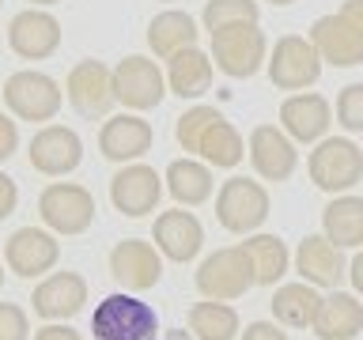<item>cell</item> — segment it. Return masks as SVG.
Listing matches in <instances>:
<instances>
[{"label":"cell","mask_w":363,"mask_h":340,"mask_svg":"<svg viewBox=\"0 0 363 340\" xmlns=\"http://www.w3.org/2000/svg\"><path fill=\"white\" fill-rule=\"evenodd\" d=\"M306 170H311V181L318 189L340 197L363 181V152L348 136H325L306 159Z\"/></svg>","instance_id":"3"},{"label":"cell","mask_w":363,"mask_h":340,"mask_svg":"<svg viewBox=\"0 0 363 340\" xmlns=\"http://www.w3.org/2000/svg\"><path fill=\"white\" fill-rule=\"evenodd\" d=\"M329 125H333V106L322 95H314V91H299V95H288L280 102V129L295 144L325 140Z\"/></svg>","instance_id":"17"},{"label":"cell","mask_w":363,"mask_h":340,"mask_svg":"<svg viewBox=\"0 0 363 340\" xmlns=\"http://www.w3.org/2000/svg\"><path fill=\"white\" fill-rule=\"evenodd\" d=\"M337 125L345 132H363V84H348L337 95Z\"/></svg>","instance_id":"34"},{"label":"cell","mask_w":363,"mask_h":340,"mask_svg":"<svg viewBox=\"0 0 363 340\" xmlns=\"http://www.w3.org/2000/svg\"><path fill=\"white\" fill-rule=\"evenodd\" d=\"M38 215L53 234H84L95 223V197L76 181H53L38 197Z\"/></svg>","instance_id":"8"},{"label":"cell","mask_w":363,"mask_h":340,"mask_svg":"<svg viewBox=\"0 0 363 340\" xmlns=\"http://www.w3.org/2000/svg\"><path fill=\"white\" fill-rule=\"evenodd\" d=\"M269 61V42L257 23H231L212 30V64L231 79L257 76Z\"/></svg>","instance_id":"2"},{"label":"cell","mask_w":363,"mask_h":340,"mask_svg":"<svg viewBox=\"0 0 363 340\" xmlns=\"http://www.w3.org/2000/svg\"><path fill=\"white\" fill-rule=\"evenodd\" d=\"M34 340H84V336H79L68 322H45L38 333H34Z\"/></svg>","instance_id":"39"},{"label":"cell","mask_w":363,"mask_h":340,"mask_svg":"<svg viewBox=\"0 0 363 340\" xmlns=\"http://www.w3.org/2000/svg\"><path fill=\"white\" fill-rule=\"evenodd\" d=\"M163 197V178L155 174V166L147 163H125L118 174L110 178V200L113 208L129 220H144L159 208Z\"/></svg>","instance_id":"10"},{"label":"cell","mask_w":363,"mask_h":340,"mask_svg":"<svg viewBox=\"0 0 363 340\" xmlns=\"http://www.w3.org/2000/svg\"><path fill=\"white\" fill-rule=\"evenodd\" d=\"M163 181H167V193L182 204V208H197V204H204L216 189L208 163H197V159H189V155L174 159V163L167 166Z\"/></svg>","instance_id":"26"},{"label":"cell","mask_w":363,"mask_h":340,"mask_svg":"<svg viewBox=\"0 0 363 340\" xmlns=\"http://www.w3.org/2000/svg\"><path fill=\"white\" fill-rule=\"evenodd\" d=\"M254 265H250L246 249L242 246H223L208 254L197 268V291L204 299H216V302H231V299H242V295L254 288Z\"/></svg>","instance_id":"5"},{"label":"cell","mask_w":363,"mask_h":340,"mask_svg":"<svg viewBox=\"0 0 363 340\" xmlns=\"http://www.w3.org/2000/svg\"><path fill=\"white\" fill-rule=\"evenodd\" d=\"M34 314L42 322H68L84 310L87 302V280L79 272H53L34 288Z\"/></svg>","instance_id":"21"},{"label":"cell","mask_w":363,"mask_h":340,"mask_svg":"<svg viewBox=\"0 0 363 340\" xmlns=\"http://www.w3.org/2000/svg\"><path fill=\"white\" fill-rule=\"evenodd\" d=\"M61 84L45 72H34V68H23V72H11L4 79V106L16 113L19 121H53L57 110H61Z\"/></svg>","instance_id":"7"},{"label":"cell","mask_w":363,"mask_h":340,"mask_svg":"<svg viewBox=\"0 0 363 340\" xmlns=\"http://www.w3.org/2000/svg\"><path fill=\"white\" fill-rule=\"evenodd\" d=\"M257 19H261L257 0H208L201 11V23L208 34L220 27H231V23H257Z\"/></svg>","instance_id":"32"},{"label":"cell","mask_w":363,"mask_h":340,"mask_svg":"<svg viewBox=\"0 0 363 340\" xmlns=\"http://www.w3.org/2000/svg\"><path fill=\"white\" fill-rule=\"evenodd\" d=\"M250 166L257 170V178L265 181H288L299 166V152H295V140L280 125H257L250 132Z\"/></svg>","instance_id":"15"},{"label":"cell","mask_w":363,"mask_h":340,"mask_svg":"<svg viewBox=\"0 0 363 340\" xmlns=\"http://www.w3.org/2000/svg\"><path fill=\"white\" fill-rule=\"evenodd\" d=\"M189 333L197 340H235L242 333V322H238L235 306L204 299L189 306Z\"/></svg>","instance_id":"30"},{"label":"cell","mask_w":363,"mask_h":340,"mask_svg":"<svg viewBox=\"0 0 363 340\" xmlns=\"http://www.w3.org/2000/svg\"><path fill=\"white\" fill-rule=\"evenodd\" d=\"M340 16H345L352 27L363 34V0H345V4H340Z\"/></svg>","instance_id":"40"},{"label":"cell","mask_w":363,"mask_h":340,"mask_svg":"<svg viewBox=\"0 0 363 340\" xmlns=\"http://www.w3.org/2000/svg\"><path fill=\"white\" fill-rule=\"evenodd\" d=\"M197 23H193V16H186V11L170 8V11H159V16L147 23V45H152L155 57H163V61H170L174 53L182 50H193L197 45Z\"/></svg>","instance_id":"25"},{"label":"cell","mask_w":363,"mask_h":340,"mask_svg":"<svg viewBox=\"0 0 363 340\" xmlns=\"http://www.w3.org/2000/svg\"><path fill=\"white\" fill-rule=\"evenodd\" d=\"M0 288H4V265H0Z\"/></svg>","instance_id":"44"},{"label":"cell","mask_w":363,"mask_h":340,"mask_svg":"<svg viewBox=\"0 0 363 340\" xmlns=\"http://www.w3.org/2000/svg\"><path fill=\"white\" fill-rule=\"evenodd\" d=\"M208 166H220V170H231L246 159V144H242V132L235 129L227 118H220L212 125L208 132H204L201 140V152H197Z\"/></svg>","instance_id":"31"},{"label":"cell","mask_w":363,"mask_h":340,"mask_svg":"<svg viewBox=\"0 0 363 340\" xmlns=\"http://www.w3.org/2000/svg\"><path fill=\"white\" fill-rule=\"evenodd\" d=\"M16 147H19V125L8 113H0V163H8L16 155Z\"/></svg>","instance_id":"36"},{"label":"cell","mask_w":363,"mask_h":340,"mask_svg":"<svg viewBox=\"0 0 363 340\" xmlns=\"http://www.w3.org/2000/svg\"><path fill=\"white\" fill-rule=\"evenodd\" d=\"M216 220L231 234H254L269 220V189L254 178H227L216 193Z\"/></svg>","instance_id":"4"},{"label":"cell","mask_w":363,"mask_h":340,"mask_svg":"<svg viewBox=\"0 0 363 340\" xmlns=\"http://www.w3.org/2000/svg\"><path fill=\"white\" fill-rule=\"evenodd\" d=\"M311 42H314V50L322 53V61L333 64V68H356V64H363V34L352 27L340 11L314 19Z\"/></svg>","instance_id":"22"},{"label":"cell","mask_w":363,"mask_h":340,"mask_svg":"<svg viewBox=\"0 0 363 340\" xmlns=\"http://www.w3.org/2000/svg\"><path fill=\"white\" fill-rule=\"evenodd\" d=\"M167 87L178 98H201L212 87V53H201L197 45L174 53L167 61Z\"/></svg>","instance_id":"28"},{"label":"cell","mask_w":363,"mask_h":340,"mask_svg":"<svg viewBox=\"0 0 363 340\" xmlns=\"http://www.w3.org/2000/svg\"><path fill=\"white\" fill-rule=\"evenodd\" d=\"M272 317L288 329H314V317L322 310V295L314 283H280L272 295Z\"/></svg>","instance_id":"27"},{"label":"cell","mask_w":363,"mask_h":340,"mask_svg":"<svg viewBox=\"0 0 363 340\" xmlns=\"http://www.w3.org/2000/svg\"><path fill=\"white\" fill-rule=\"evenodd\" d=\"M57 261H61V246H57V238L50 231H42V227H19V231L4 242V265L23 280L45 276Z\"/></svg>","instance_id":"14"},{"label":"cell","mask_w":363,"mask_h":340,"mask_svg":"<svg viewBox=\"0 0 363 340\" xmlns=\"http://www.w3.org/2000/svg\"><path fill=\"white\" fill-rule=\"evenodd\" d=\"M152 140H155V129L147 125L140 113H118L102 125L99 132V152L110 159V163H136L140 155L152 152Z\"/></svg>","instance_id":"20"},{"label":"cell","mask_w":363,"mask_h":340,"mask_svg":"<svg viewBox=\"0 0 363 340\" xmlns=\"http://www.w3.org/2000/svg\"><path fill=\"white\" fill-rule=\"evenodd\" d=\"M65 95H68V102H72V110L84 113V118H102V113H110V106L118 102L113 68H106L102 61L72 64V72H68V79H65Z\"/></svg>","instance_id":"12"},{"label":"cell","mask_w":363,"mask_h":340,"mask_svg":"<svg viewBox=\"0 0 363 340\" xmlns=\"http://www.w3.org/2000/svg\"><path fill=\"white\" fill-rule=\"evenodd\" d=\"M113 91H118V102L125 110H155L159 102L167 98V76L159 72V64L152 57H125V61L113 64Z\"/></svg>","instance_id":"9"},{"label":"cell","mask_w":363,"mask_h":340,"mask_svg":"<svg viewBox=\"0 0 363 340\" xmlns=\"http://www.w3.org/2000/svg\"><path fill=\"white\" fill-rule=\"evenodd\" d=\"M30 166L45 178H65L84 163V140L65 129V125H42L38 132L30 136Z\"/></svg>","instance_id":"11"},{"label":"cell","mask_w":363,"mask_h":340,"mask_svg":"<svg viewBox=\"0 0 363 340\" xmlns=\"http://www.w3.org/2000/svg\"><path fill=\"white\" fill-rule=\"evenodd\" d=\"M0 4H4V0H0Z\"/></svg>","instance_id":"45"},{"label":"cell","mask_w":363,"mask_h":340,"mask_svg":"<svg viewBox=\"0 0 363 340\" xmlns=\"http://www.w3.org/2000/svg\"><path fill=\"white\" fill-rule=\"evenodd\" d=\"M34 8H50V4H61V0H30Z\"/></svg>","instance_id":"42"},{"label":"cell","mask_w":363,"mask_h":340,"mask_svg":"<svg viewBox=\"0 0 363 340\" xmlns=\"http://www.w3.org/2000/svg\"><path fill=\"white\" fill-rule=\"evenodd\" d=\"M238 340H288V333L277 322H250L246 333H238Z\"/></svg>","instance_id":"37"},{"label":"cell","mask_w":363,"mask_h":340,"mask_svg":"<svg viewBox=\"0 0 363 340\" xmlns=\"http://www.w3.org/2000/svg\"><path fill=\"white\" fill-rule=\"evenodd\" d=\"M110 276L121 283V291H147L163 276V254L144 238H125L110 249Z\"/></svg>","instance_id":"13"},{"label":"cell","mask_w":363,"mask_h":340,"mask_svg":"<svg viewBox=\"0 0 363 340\" xmlns=\"http://www.w3.org/2000/svg\"><path fill=\"white\" fill-rule=\"evenodd\" d=\"M27 336H30L27 310L16 302H0V340H27Z\"/></svg>","instance_id":"35"},{"label":"cell","mask_w":363,"mask_h":340,"mask_svg":"<svg viewBox=\"0 0 363 340\" xmlns=\"http://www.w3.org/2000/svg\"><path fill=\"white\" fill-rule=\"evenodd\" d=\"M220 118H223V113L216 110V106H189V110L174 121V140L182 144V152H201L204 132H208Z\"/></svg>","instance_id":"33"},{"label":"cell","mask_w":363,"mask_h":340,"mask_svg":"<svg viewBox=\"0 0 363 340\" xmlns=\"http://www.w3.org/2000/svg\"><path fill=\"white\" fill-rule=\"evenodd\" d=\"M242 249H246L250 265H254V280L261 288H277L291 265V254H288L280 234H250L242 242Z\"/></svg>","instance_id":"29"},{"label":"cell","mask_w":363,"mask_h":340,"mask_svg":"<svg viewBox=\"0 0 363 340\" xmlns=\"http://www.w3.org/2000/svg\"><path fill=\"white\" fill-rule=\"evenodd\" d=\"M265 68H269L272 87L306 91L311 84H318V76H322V53H318L314 42L303 38V34H284V38H277V45L269 50Z\"/></svg>","instance_id":"6"},{"label":"cell","mask_w":363,"mask_h":340,"mask_svg":"<svg viewBox=\"0 0 363 340\" xmlns=\"http://www.w3.org/2000/svg\"><path fill=\"white\" fill-rule=\"evenodd\" d=\"M91 336L95 340H155L159 314L152 302L136 299L133 291H113L91 314Z\"/></svg>","instance_id":"1"},{"label":"cell","mask_w":363,"mask_h":340,"mask_svg":"<svg viewBox=\"0 0 363 340\" xmlns=\"http://www.w3.org/2000/svg\"><path fill=\"white\" fill-rule=\"evenodd\" d=\"M322 234L340 249H359L363 246V197L340 193L325 204L322 212Z\"/></svg>","instance_id":"24"},{"label":"cell","mask_w":363,"mask_h":340,"mask_svg":"<svg viewBox=\"0 0 363 340\" xmlns=\"http://www.w3.org/2000/svg\"><path fill=\"white\" fill-rule=\"evenodd\" d=\"M8 45L23 61H45L61 45V23L42 8H27L8 23Z\"/></svg>","instance_id":"16"},{"label":"cell","mask_w":363,"mask_h":340,"mask_svg":"<svg viewBox=\"0 0 363 340\" xmlns=\"http://www.w3.org/2000/svg\"><path fill=\"white\" fill-rule=\"evenodd\" d=\"M155 246H159V254H163L167 261H178V265H186V261H193L201 254V246H204V227L201 220L193 212H186L178 204V208H170V212H159L155 215Z\"/></svg>","instance_id":"19"},{"label":"cell","mask_w":363,"mask_h":340,"mask_svg":"<svg viewBox=\"0 0 363 340\" xmlns=\"http://www.w3.org/2000/svg\"><path fill=\"white\" fill-rule=\"evenodd\" d=\"M16 204H19V189H16V181H11L4 170H0V220H8L11 212H16Z\"/></svg>","instance_id":"38"},{"label":"cell","mask_w":363,"mask_h":340,"mask_svg":"<svg viewBox=\"0 0 363 340\" xmlns=\"http://www.w3.org/2000/svg\"><path fill=\"white\" fill-rule=\"evenodd\" d=\"M295 272L314 283V288H340L348 280V261L345 249L329 242L325 234H306L295 249Z\"/></svg>","instance_id":"18"},{"label":"cell","mask_w":363,"mask_h":340,"mask_svg":"<svg viewBox=\"0 0 363 340\" xmlns=\"http://www.w3.org/2000/svg\"><path fill=\"white\" fill-rule=\"evenodd\" d=\"M348 280H352V288H356V295L363 299V249L348 261Z\"/></svg>","instance_id":"41"},{"label":"cell","mask_w":363,"mask_h":340,"mask_svg":"<svg viewBox=\"0 0 363 340\" xmlns=\"http://www.w3.org/2000/svg\"><path fill=\"white\" fill-rule=\"evenodd\" d=\"M269 4H277V8H288V4H295V0H269Z\"/></svg>","instance_id":"43"},{"label":"cell","mask_w":363,"mask_h":340,"mask_svg":"<svg viewBox=\"0 0 363 340\" xmlns=\"http://www.w3.org/2000/svg\"><path fill=\"white\" fill-rule=\"evenodd\" d=\"M363 333V302L356 295L333 288V295L322 299V310L314 317L318 340H356Z\"/></svg>","instance_id":"23"}]
</instances>
